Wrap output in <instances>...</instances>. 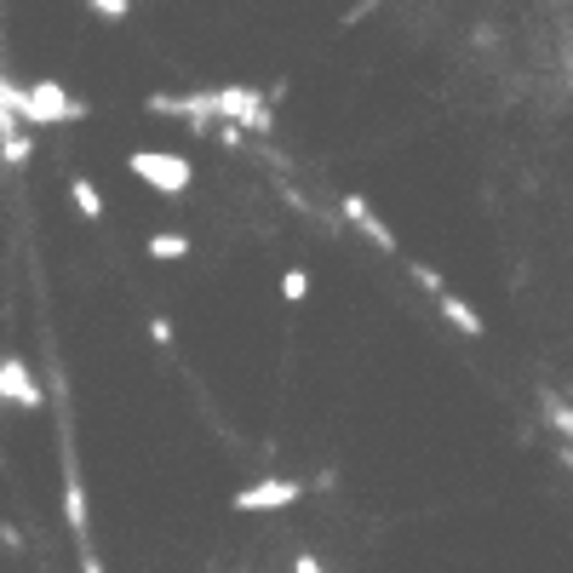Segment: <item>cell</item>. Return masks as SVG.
<instances>
[{
  "label": "cell",
  "instance_id": "cell-1",
  "mask_svg": "<svg viewBox=\"0 0 573 573\" xmlns=\"http://www.w3.org/2000/svg\"><path fill=\"white\" fill-rule=\"evenodd\" d=\"M7 104L24 115V127H64V120H80V115H92L80 98H69L58 80H29V87H7Z\"/></svg>",
  "mask_w": 573,
  "mask_h": 573
},
{
  "label": "cell",
  "instance_id": "cell-2",
  "mask_svg": "<svg viewBox=\"0 0 573 573\" xmlns=\"http://www.w3.org/2000/svg\"><path fill=\"white\" fill-rule=\"evenodd\" d=\"M127 167H132L138 183H150L155 195H183V190L195 183V167H190L178 150H132Z\"/></svg>",
  "mask_w": 573,
  "mask_h": 573
},
{
  "label": "cell",
  "instance_id": "cell-3",
  "mask_svg": "<svg viewBox=\"0 0 573 573\" xmlns=\"http://www.w3.org/2000/svg\"><path fill=\"white\" fill-rule=\"evenodd\" d=\"M304 494H310V482H293V476H264L253 487H241V494L230 499L241 517H258V510H286V505H298Z\"/></svg>",
  "mask_w": 573,
  "mask_h": 573
},
{
  "label": "cell",
  "instance_id": "cell-4",
  "mask_svg": "<svg viewBox=\"0 0 573 573\" xmlns=\"http://www.w3.org/2000/svg\"><path fill=\"white\" fill-rule=\"evenodd\" d=\"M0 402L24 407V413H40V407H47V391H40V379L24 367V356H0Z\"/></svg>",
  "mask_w": 573,
  "mask_h": 573
},
{
  "label": "cell",
  "instance_id": "cell-5",
  "mask_svg": "<svg viewBox=\"0 0 573 573\" xmlns=\"http://www.w3.org/2000/svg\"><path fill=\"white\" fill-rule=\"evenodd\" d=\"M64 517H69V534H75V545L87 550L92 517H87V482H80V459H75V442H64Z\"/></svg>",
  "mask_w": 573,
  "mask_h": 573
},
{
  "label": "cell",
  "instance_id": "cell-6",
  "mask_svg": "<svg viewBox=\"0 0 573 573\" xmlns=\"http://www.w3.org/2000/svg\"><path fill=\"white\" fill-rule=\"evenodd\" d=\"M339 218L351 224L356 235H367V241H373L379 253H396V230H391V224H384L373 207H367V195H339Z\"/></svg>",
  "mask_w": 573,
  "mask_h": 573
},
{
  "label": "cell",
  "instance_id": "cell-7",
  "mask_svg": "<svg viewBox=\"0 0 573 573\" xmlns=\"http://www.w3.org/2000/svg\"><path fill=\"white\" fill-rule=\"evenodd\" d=\"M436 310H442L447 321H454L464 339H482V333H487V321H482L476 310H470V304H464L459 293H436Z\"/></svg>",
  "mask_w": 573,
  "mask_h": 573
},
{
  "label": "cell",
  "instance_id": "cell-8",
  "mask_svg": "<svg viewBox=\"0 0 573 573\" xmlns=\"http://www.w3.org/2000/svg\"><path fill=\"white\" fill-rule=\"evenodd\" d=\"M539 413H545V424H550V436L573 442V402H568L562 391H545V396H539Z\"/></svg>",
  "mask_w": 573,
  "mask_h": 573
},
{
  "label": "cell",
  "instance_id": "cell-9",
  "mask_svg": "<svg viewBox=\"0 0 573 573\" xmlns=\"http://www.w3.org/2000/svg\"><path fill=\"white\" fill-rule=\"evenodd\" d=\"M143 253H150L155 264H183L195 247H190V235H178V230H155V235H150V247H143Z\"/></svg>",
  "mask_w": 573,
  "mask_h": 573
},
{
  "label": "cell",
  "instance_id": "cell-10",
  "mask_svg": "<svg viewBox=\"0 0 573 573\" xmlns=\"http://www.w3.org/2000/svg\"><path fill=\"white\" fill-rule=\"evenodd\" d=\"M0 161H7V167H29V161H35V132L29 127L7 132V138H0Z\"/></svg>",
  "mask_w": 573,
  "mask_h": 573
},
{
  "label": "cell",
  "instance_id": "cell-11",
  "mask_svg": "<svg viewBox=\"0 0 573 573\" xmlns=\"http://www.w3.org/2000/svg\"><path fill=\"white\" fill-rule=\"evenodd\" d=\"M69 201H75V213L80 218H104V195H98V183L92 178H69Z\"/></svg>",
  "mask_w": 573,
  "mask_h": 573
},
{
  "label": "cell",
  "instance_id": "cell-12",
  "mask_svg": "<svg viewBox=\"0 0 573 573\" xmlns=\"http://www.w3.org/2000/svg\"><path fill=\"white\" fill-rule=\"evenodd\" d=\"M281 201H286V207H293L298 218H310V224H321V230H339V218H327V213H316V207H310V201H304V195L293 190V183H281Z\"/></svg>",
  "mask_w": 573,
  "mask_h": 573
},
{
  "label": "cell",
  "instance_id": "cell-13",
  "mask_svg": "<svg viewBox=\"0 0 573 573\" xmlns=\"http://www.w3.org/2000/svg\"><path fill=\"white\" fill-rule=\"evenodd\" d=\"M281 298H286V304H304V298H310V270H286V276H281Z\"/></svg>",
  "mask_w": 573,
  "mask_h": 573
},
{
  "label": "cell",
  "instance_id": "cell-14",
  "mask_svg": "<svg viewBox=\"0 0 573 573\" xmlns=\"http://www.w3.org/2000/svg\"><path fill=\"white\" fill-rule=\"evenodd\" d=\"M87 7L98 17H110V24H127V17H132V0H87Z\"/></svg>",
  "mask_w": 573,
  "mask_h": 573
},
{
  "label": "cell",
  "instance_id": "cell-15",
  "mask_svg": "<svg viewBox=\"0 0 573 573\" xmlns=\"http://www.w3.org/2000/svg\"><path fill=\"white\" fill-rule=\"evenodd\" d=\"M407 276H413V281L424 286V293H430V298H436V293H447V286H442V276H436V270H430V264H407Z\"/></svg>",
  "mask_w": 573,
  "mask_h": 573
},
{
  "label": "cell",
  "instance_id": "cell-16",
  "mask_svg": "<svg viewBox=\"0 0 573 573\" xmlns=\"http://www.w3.org/2000/svg\"><path fill=\"white\" fill-rule=\"evenodd\" d=\"M150 339L161 344V351H173V321H167V316H155V321H150Z\"/></svg>",
  "mask_w": 573,
  "mask_h": 573
},
{
  "label": "cell",
  "instance_id": "cell-17",
  "mask_svg": "<svg viewBox=\"0 0 573 573\" xmlns=\"http://www.w3.org/2000/svg\"><path fill=\"white\" fill-rule=\"evenodd\" d=\"M293 573H327V568L310 557V550H298V557H293Z\"/></svg>",
  "mask_w": 573,
  "mask_h": 573
},
{
  "label": "cell",
  "instance_id": "cell-18",
  "mask_svg": "<svg viewBox=\"0 0 573 573\" xmlns=\"http://www.w3.org/2000/svg\"><path fill=\"white\" fill-rule=\"evenodd\" d=\"M0 545H7V550H24V534H17L12 522H0Z\"/></svg>",
  "mask_w": 573,
  "mask_h": 573
},
{
  "label": "cell",
  "instance_id": "cell-19",
  "mask_svg": "<svg viewBox=\"0 0 573 573\" xmlns=\"http://www.w3.org/2000/svg\"><path fill=\"white\" fill-rule=\"evenodd\" d=\"M80 573H104V562H98V550H92V545L80 550Z\"/></svg>",
  "mask_w": 573,
  "mask_h": 573
},
{
  "label": "cell",
  "instance_id": "cell-20",
  "mask_svg": "<svg viewBox=\"0 0 573 573\" xmlns=\"http://www.w3.org/2000/svg\"><path fill=\"white\" fill-rule=\"evenodd\" d=\"M557 464H562V470H573V442H568V447H557Z\"/></svg>",
  "mask_w": 573,
  "mask_h": 573
}]
</instances>
